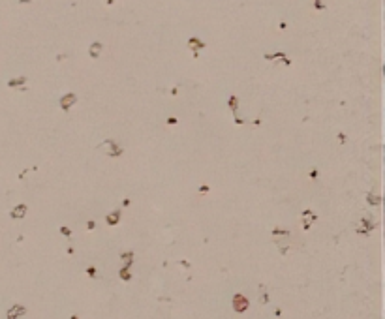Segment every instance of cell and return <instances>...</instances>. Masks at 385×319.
<instances>
[{"label": "cell", "instance_id": "cell-4", "mask_svg": "<svg viewBox=\"0 0 385 319\" xmlns=\"http://www.w3.org/2000/svg\"><path fill=\"white\" fill-rule=\"evenodd\" d=\"M73 102H75V96H66V98L62 99V107H64V109H68V103L71 105Z\"/></svg>", "mask_w": 385, "mask_h": 319}, {"label": "cell", "instance_id": "cell-2", "mask_svg": "<svg viewBox=\"0 0 385 319\" xmlns=\"http://www.w3.org/2000/svg\"><path fill=\"white\" fill-rule=\"evenodd\" d=\"M25 212H26V206H25V205H19L17 209L11 212V216H13V218H21V216H25Z\"/></svg>", "mask_w": 385, "mask_h": 319}, {"label": "cell", "instance_id": "cell-8", "mask_svg": "<svg viewBox=\"0 0 385 319\" xmlns=\"http://www.w3.org/2000/svg\"><path fill=\"white\" fill-rule=\"evenodd\" d=\"M86 272H88V276H96V269H94V267H88Z\"/></svg>", "mask_w": 385, "mask_h": 319}, {"label": "cell", "instance_id": "cell-10", "mask_svg": "<svg viewBox=\"0 0 385 319\" xmlns=\"http://www.w3.org/2000/svg\"><path fill=\"white\" fill-rule=\"evenodd\" d=\"M62 233H64V235H71V231L68 229V227H62Z\"/></svg>", "mask_w": 385, "mask_h": 319}, {"label": "cell", "instance_id": "cell-3", "mask_svg": "<svg viewBox=\"0 0 385 319\" xmlns=\"http://www.w3.org/2000/svg\"><path fill=\"white\" fill-rule=\"evenodd\" d=\"M15 313H25V308H23V306H13V308H11V312L8 313V317H10V319H15Z\"/></svg>", "mask_w": 385, "mask_h": 319}, {"label": "cell", "instance_id": "cell-7", "mask_svg": "<svg viewBox=\"0 0 385 319\" xmlns=\"http://www.w3.org/2000/svg\"><path fill=\"white\" fill-rule=\"evenodd\" d=\"M120 276L124 278V280H130V274H128V269H122V272H120Z\"/></svg>", "mask_w": 385, "mask_h": 319}, {"label": "cell", "instance_id": "cell-6", "mask_svg": "<svg viewBox=\"0 0 385 319\" xmlns=\"http://www.w3.org/2000/svg\"><path fill=\"white\" fill-rule=\"evenodd\" d=\"M132 255H133L132 252H130V253H122V259H124V261H130V263H132Z\"/></svg>", "mask_w": 385, "mask_h": 319}, {"label": "cell", "instance_id": "cell-5", "mask_svg": "<svg viewBox=\"0 0 385 319\" xmlns=\"http://www.w3.org/2000/svg\"><path fill=\"white\" fill-rule=\"evenodd\" d=\"M107 222H109V223H111V225H113V223H117V222H118V212H115V214H111V216H109V218H107Z\"/></svg>", "mask_w": 385, "mask_h": 319}, {"label": "cell", "instance_id": "cell-9", "mask_svg": "<svg viewBox=\"0 0 385 319\" xmlns=\"http://www.w3.org/2000/svg\"><path fill=\"white\" fill-rule=\"evenodd\" d=\"M259 300H261V302H269V297H267V293H265V295H263V293H261V297H259Z\"/></svg>", "mask_w": 385, "mask_h": 319}, {"label": "cell", "instance_id": "cell-1", "mask_svg": "<svg viewBox=\"0 0 385 319\" xmlns=\"http://www.w3.org/2000/svg\"><path fill=\"white\" fill-rule=\"evenodd\" d=\"M233 308H235L237 312H244V310L248 308V300H246L243 295H235V298H233Z\"/></svg>", "mask_w": 385, "mask_h": 319}]
</instances>
